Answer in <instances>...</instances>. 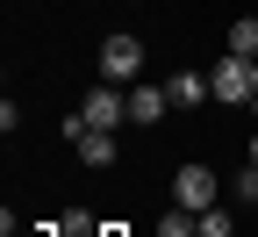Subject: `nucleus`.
Segmentation results:
<instances>
[{"label":"nucleus","instance_id":"obj_1","mask_svg":"<svg viewBox=\"0 0 258 237\" xmlns=\"http://www.w3.org/2000/svg\"><path fill=\"white\" fill-rule=\"evenodd\" d=\"M222 201V180L208 173V165H179L172 173V209H186V216H208Z\"/></svg>","mask_w":258,"mask_h":237},{"label":"nucleus","instance_id":"obj_2","mask_svg":"<svg viewBox=\"0 0 258 237\" xmlns=\"http://www.w3.org/2000/svg\"><path fill=\"white\" fill-rule=\"evenodd\" d=\"M208 86H215V101H230V108L258 101V58H215Z\"/></svg>","mask_w":258,"mask_h":237},{"label":"nucleus","instance_id":"obj_3","mask_svg":"<svg viewBox=\"0 0 258 237\" xmlns=\"http://www.w3.org/2000/svg\"><path fill=\"white\" fill-rule=\"evenodd\" d=\"M93 65H101L108 86H137V72H144V43H137V36H108Z\"/></svg>","mask_w":258,"mask_h":237},{"label":"nucleus","instance_id":"obj_4","mask_svg":"<svg viewBox=\"0 0 258 237\" xmlns=\"http://www.w3.org/2000/svg\"><path fill=\"white\" fill-rule=\"evenodd\" d=\"M79 115H86V129H122V122H129V93L101 79V86L79 101Z\"/></svg>","mask_w":258,"mask_h":237},{"label":"nucleus","instance_id":"obj_5","mask_svg":"<svg viewBox=\"0 0 258 237\" xmlns=\"http://www.w3.org/2000/svg\"><path fill=\"white\" fill-rule=\"evenodd\" d=\"M165 108H172L165 86H129V122H165Z\"/></svg>","mask_w":258,"mask_h":237},{"label":"nucleus","instance_id":"obj_6","mask_svg":"<svg viewBox=\"0 0 258 237\" xmlns=\"http://www.w3.org/2000/svg\"><path fill=\"white\" fill-rule=\"evenodd\" d=\"M72 151L93 165V173H108V165H115V129H86V137H79Z\"/></svg>","mask_w":258,"mask_h":237},{"label":"nucleus","instance_id":"obj_7","mask_svg":"<svg viewBox=\"0 0 258 237\" xmlns=\"http://www.w3.org/2000/svg\"><path fill=\"white\" fill-rule=\"evenodd\" d=\"M165 93H172V108H201L215 86H208L201 72H172V79H165Z\"/></svg>","mask_w":258,"mask_h":237},{"label":"nucleus","instance_id":"obj_8","mask_svg":"<svg viewBox=\"0 0 258 237\" xmlns=\"http://www.w3.org/2000/svg\"><path fill=\"white\" fill-rule=\"evenodd\" d=\"M230 58H258V15H237L230 22Z\"/></svg>","mask_w":258,"mask_h":237},{"label":"nucleus","instance_id":"obj_9","mask_svg":"<svg viewBox=\"0 0 258 237\" xmlns=\"http://www.w3.org/2000/svg\"><path fill=\"white\" fill-rule=\"evenodd\" d=\"M64 230H72V237H101L108 223H101V216H93V209H72V216H64Z\"/></svg>","mask_w":258,"mask_h":237},{"label":"nucleus","instance_id":"obj_10","mask_svg":"<svg viewBox=\"0 0 258 237\" xmlns=\"http://www.w3.org/2000/svg\"><path fill=\"white\" fill-rule=\"evenodd\" d=\"M194 237H230V216H222V209H208L201 223H194Z\"/></svg>","mask_w":258,"mask_h":237},{"label":"nucleus","instance_id":"obj_11","mask_svg":"<svg viewBox=\"0 0 258 237\" xmlns=\"http://www.w3.org/2000/svg\"><path fill=\"white\" fill-rule=\"evenodd\" d=\"M237 194H244V201H258V165H251V158H244V173H237Z\"/></svg>","mask_w":258,"mask_h":237},{"label":"nucleus","instance_id":"obj_12","mask_svg":"<svg viewBox=\"0 0 258 237\" xmlns=\"http://www.w3.org/2000/svg\"><path fill=\"white\" fill-rule=\"evenodd\" d=\"M251 165H258V137H251Z\"/></svg>","mask_w":258,"mask_h":237},{"label":"nucleus","instance_id":"obj_13","mask_svg":"<svg viewBox=\"0 0 258 237\" xmlns=\"http://www.w3.org/2000/svg\"><path fill=\"white\" fill-rule=\"evenodd\" d=\"M101 237H122V230H115V223H108V230H101Z\"/></svg>","mask_w":258,"mask_h":237},{"label":"nucleus","instance_id":"obj_14","mask_svg":"<svg viewBox=\"0 0 258 237\" xmlns=\"http://www.w3.org/2000/svg\"><path fill=\"white\" fill-rule=\"evenodd\" d=\"M57 237H72V230H64V223H57Z\"/></svg>","mask_w":258,"mask_h":237}]
</instances>
